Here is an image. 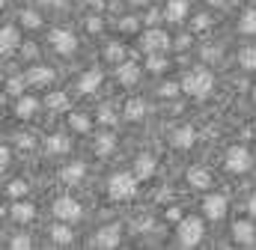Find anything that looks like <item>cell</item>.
Returning <instances> with one entry per match:
<instances>
[{
  "instance_id": "1",
  "label": "cell",
  "mask_w": 256,
  "mask_h": 250,
  "mask_svg": "<svg viewBox=\"0 0 256 250\" xmlns=\"http://www.w3.org/2000/svg\"><path fill=\"white\" fill-rule=\"evenodd\" d=\"M212 86H214V74L208 68H194L182 78V90L194 98H206L212 92Z\"/></svg>"
},
{
  "instance_id": "2",
  "label": "cell",
  "mask_w": 256,
  "mask_h": 250,
  "mask_svg": "<svg viewBox=\"0 0 256 250\" xmlns=\"http://www.w3.org/2000/svg\"><path fill=\"white\" fill-rule=\"evenodd\" d=\"M134 190H137V176H131V173H114L108 179L110 200H128V196H134Z\"/></svg>"
},
{
  "instance_id": "3",
  "label": "cell",
  "mask_w": 256,
  "mask_h": 250,
  "mask_svg": "<svg viewBox=\"0 0 256 250\" xmlns=\"http://www.w3.org/2000/svg\"><path fill=\"white\" fill-rule=\"evenodd\" d=\"M176 238H179V248H196L202 242V220L200 218H182Z\"/></svg>"
},
{
  "instance_id": "4",
  "label": "cell",
  "mask_w": 256,
  "mask_h": 250,
  "mask_svg": "<svg viewBox=\"0 0 256 250\" xmlns=\"http://www.w3.org/2000/svg\"><path fill=\"white\" fill-rule=\"evenodd\" d=\"M224 167L230 173H248L250 170V152L244 146H230L224 155Z\"/></svg>"
},
{
  "instance_id": "5",
  "label": "cell",
  "mask_w": 256,
  "mask_h": 250,
  "mask_svg": "<svg viewBox=\"0 0 256 250\" xmlns=\"http://www.w3.org/2000/svg\"><path fill=\"white\" fill-rule=\"evenodd\" d=\"M170 45V36L164 33V30H158V27H149L146 33H143V39H140V48L146 51V54H158V51H164Z\"/></svg>"
},
{
  "instance_id": "6",
  "label": "cell",
  "mask_w": 256,
  "mask_h": 250,
  "mask_svg": "<svg viewBox=\"0 0 256 250\" xmlns=\"http://www.w3.org/2000/svg\"><path fill=\"white\" fill-rule=\"evenodd\" d=\"M48 42H51V45H54V51H57V54H63V57H68V54H74V51H78V39H74V33H72V30H51Z\"/></svg>"
},
{
  "instance_id": "7",
  "label": "cell",
  "mask_w": 256,
  "mask_h": 250,
  "mask_svg": "<svg viewBox=\"0 0 256 250\" xmlns=\"http://www.w3.org/2000/svg\"><path fill=\"white\" fill-rule=\"evenodd\" d=\"M51 212L57 214V220H68V224H72V220H80V214H84V212H80V202L72 200V196H60Z\"/></svg>"
},
{
  "instance_id": "8",
  "label": "cell",
  "mask_w": 256,
  "mask_h": 250,
  "mask_svg": "<svg viewBox=\"0 0 256 250\" xmlns=\"http://www.w3.org/2000/svg\"><path fill=\"white\" fill-rule=\"evenodd\" d=\"M226 208H230L226 194H212V196L202 200V214H206L208 220H220V218L226 214Z\"/></svg>"
},
{
  "instance_id": "9",
  "label": "cell",
  "mask_w": 256,
  "mask_h": 250,
  "mask_svg": "<svg viewBox=\"0 0 256 250\" xmlns=\"http://www.w3.org/2000/svg\"><path fill=\"white\" fill-rule=\"evenodd\" d=\"M122 242V230L116 226V224H108V226H102L96 236H92V244L96 248H116Z\"/></svg>"
},
{
  "instance_id": "10",
  "label": "cell",
  "mask_w": 256,
  "mask_h": 250,
  "mask_svg": "<svg viewBox=\"0 0 256 250\" xmlns=\"http://www.w3.org/2000/svg\"><path fill=\"white\" fill-rule=\"evenodd\" d=\"M232 236H236L238 244H254L256 242V226L250 220H236V224H232Z\"/></svg>"
},
{
  "instance_id": "11",
  "label": "cell",
  "mask_w": 256,
  "mask_h": 250,
  "mask_svg": "<svg viewBox=\"0 0 256 250\" xmlns=\"http://www.w3.org/2000/svg\"><path fill=\"white\" fill-rule=\"evenodd\" d=\"M24 78H27V84H30V86H45V84H51V80H54V68H48V66H33Z\"/></svg>"
},
{
  "instance_id": "12",
  "label": "cell",
  "mask_w": 256,
  "mask_h": 250,
  "mask_svg": "<svg viewBox=\"0 0 256 250\" xmlns=\"http://www.w3.org/2000/svg\"><path fill=\"white\" fill-rule=\"evenodd\" d=\"M194 140H196V134H194L191 125H182V128H176V131H173V137H170V143H173L176 149H191Z\"/></svg>"
},
{
  "instance_id": "13",
  "label": "cell",
  "mask_w": 256,
  "mask_h": 250,
  "mask_svg": "<svg viewBox=\"0 0 256 250\" xmlns=\"http://www.w3.org/2000/svg\"><path fill=\"white\" fill-rule=\"evenodd\" d=\"M185 15H188V0H170L167 9H164V18H167L170 24L185 21Z\"/></svg>"
},
{
  "instance_id": "14",
  "label": "cell",
  "mask_w": 256,
  "mask_h": 250,
  "mask_svg": "<svg viewBox=\"0 0 256 250\" xmlns=\"http://www.w3.org/2000/svg\"><path fill=\"white\" fill-rule=\"evenodd\" d=\"M116 78H120L122 86H134V84L140 80V68H137L134 62H120V66H116Z\"/></svg>"
},
{
  "instance_id": "15",
  "label": "cell",
  "mask_w": 256,
  "mask_h": 250,
  "mask_svg": "<svg viewBox=\"0 0 256 250\" xmlns=\"http://www.w3.org/2000/svg\"><path fill=\"white\" fill-rule=\"evenodd\" d=\"M84 173H86L84 161H74V164H66L63 170H60V179H63L66 185H78L84 179Z\"/></svg>"
},
{
  "instance_id": "16",
  "label": "cell",
  "mask_w": 256,
  "mask_h": 250,
  "mask_svg": "<svg viewBox=\"0 0 256 250\" xmlns=\"http://www.w3.org/2000/svg\"><path fill=\"white\" fill-rule=\"evenodd\" d=\"M98 84H102V68H90V72H84V74H80L78 90H80V92H96V90H98Z\"/></svg>"
},
{
  "instance_id": "17",
  "label": "cell",
  "mask_w": 256,
  "mask_h": 250,
  "mask_svg": "<svg viewBox=\"0 0 256 250\" xmlns=\"http://www.w3.org/2000/svg\"><path fill=\"white\" fill-rule=\"evenodd\" d=\"M134 176H137V179L155 176V158H152V155H137V161H134Z\"/></svg>"
},
{
  "instance_id": "18",
  "label": "cell",
  "mask_w": 256,
  "mask_h": 250,
  "mask_svg": "<svg viewBox=\"0 0 256 250\" xmlns=\"http://www.w3.org/2000/svg\"><path fill=\"white\" fill-rule=\"evenodd\" d=\"M9 214H12V220H18V224H30V220L36 218V208H33L30 202H12Z\"/></svg>"
},
{
  "instance_id": "19",
  "label": "cell",
  "mask_w": 256,
  "mask_h": 250,
  "mask_svg": "<svg viewBox=\"0 0 256 250\" xmlns=\"http://www.w3.org/2000/svg\"><path fill=\"white\" fill-rule=\"evenodd\" d=\"M18 42H21V36H18V30L6 24V27L0 30V51H3V54H9L12 48H18Z\"/></svg>"
},
{
  "instance_id": "20",
  "label": "cell",
  "mask_w": 256,
  "mask_h": 250,
  "mask_svg": "<svg viewBox=\"0 0 256 250\" xmlns=\"http://www.w3.org/2000/svg\"><path fill=\"white\" fill-rule=\"evenodd\" d=\"M188 185L200 188V190H202V188H208V185H212V173H208L206 167H191V170H188Z\"/></svg>"
},
{
  "instance_id": "21",
  "label": "cell",
  "mask_w": 256,
  "mask_h": 250,
  "mask_svg": "<svg viewBox=\"0 0 256 250\" xmlns=\"http://www.w3.org/2000/svg\"><path fill=\"white\" fill-rule=\"evenodd\" d=\"M66 224H68V220H60V224H54V226H51V242H54V244H72L74 232H72Z\"/></svg>"
},
{
  "instance_id": "22",
  "label": "cell",
  "mask_w": 256,
  "mask_h": 250,
  "mask_svg": "<svg viewBox=\"0 0 256 250\" xmlns=\"http://www.w3.org/2000/svg\"><path fill=\"white\" fill-rule=\"evenodd\" d=\"M114 149H116V137L114 134H98L96 137V155L98 158H108Z\"/></svg>"
},
{
  "instance_id": "23",
  "label": "cell",
  "mask_w": 256,
  "mask_h": 250,
  "mask_svg": "<svg viewBox=\"0 0 256 250\" xmlns=\"http://www.w3.org/2000/svg\"><path fill=\"white\" fill-rule=\"evenodd\" d=\"M68 146H72V143H68V137H63V134H51V137L45 140V149H48L51 155H66Z\"/></svg>"
},
{
  "instance_id": "24",
  "label": "cell",
  "mask_w": 256,
  "mask_h": 250,
  "mask_svg": "<svg viewBox=\"0 0 256 250\" xmlns=\"http://www.w3.org/2000/svg\"><path fill=\"white\" fill-rule=\"evenodd\" d=\"M36 110H39V102H36V98H30V96H21V98H18V108H15V114H18L21 120H30Z\"/></svg>"
},
{
  "instance_id": "25",
  "label": "cell",
  "mask_w": 256,
  "mask_h": 250,
  "mask_svg": "<svg viewBox=\"0 0 256 250\" xmlns=\"http://www.w3.org/2000/svg\"><path fill=\"white\" fill-rule=\"evenodd\" d=\"M238 30H242L244 36H256V6H254V9H244V12H242Z\"/></svg>"
},
{
  "instance_id": "26",
  "label": "cell",
  "mask_w": 256,
  "mask_h": 250,
  "mask_svg": "<svg viewBox=\"0 0 256 250\" xmlns=\"http://www.w3.org/2000/svg\"><path fill=\"white\" fill-rule=\"evenodd\" d=\"M143 114H146V102H143V98H128L126 102V116L131 122L143 120Z\"/></svg>"
},
{
  "instance_id": "27",
  "label": "cell",
  "mask_w": 256,
  "mask_h": 250,
  "mask_svg": "<svg viewBox=\"0 0 256 250\" xmlns=\"http://www.w3.org/2000/svg\"><path fill=\"white\" fill-rule=\"evenodd\" d=\"M104 57H108V62H126V48L120 42H108Z\"/></svg>"
},
{
  "instance_id": "28",
  "label": "cell",
  "mask_w": 256,
  "mask_h": 250,
  "mask_svg": "<svg viewBox=\"0 0 256 250\" xmlns=\"http://www.w3.org/2000/svg\"><path fill=\"white\" fill-rule=\"evenodd\" d=\"M45 104H48L51 110H66V108H68V96H66L63 90H60V92H51Z\"/></svg>"
},
{
  "instance_id": "29",
  "label": "cell",
  "mask_w": 256,
  "mask_h": 250,
  "mask_svg": "<svg viewBox=\"0 0 256 250\" xmlns=\"http://www.w3.org/2000/svg\"><path fill=\"white\" fill-rule=\"evenodd\" d=\"M238 62H242V68L254 72L256 68V48H242L238 51Z\"/></svg>"
},
{
  "instance_id": "30",
  "label": "cell",
  "mask_w": 256,
  "mask_h": 250,
  "mask_svg": "<svg viewBox=\"0 0 256 250\" xmlns=\"http://www.w3.org/2000/svg\"><path fill=\"white\" fill-rule=\"evenodd\" d=\"M24 86H27V78H9V80H6V92L15 96V98H21Z\"/></svg>"
},
{
  "instance_id": "31",
  "label": "cell",
  "mask_w": 256,
  "mask_h": 250,
  "mask_svg": "<svg viewBox=\"0 0 256 250\" xmlns=\"http://www.w3.org/2000/svg\"><path fill=\"white\" fill-rule=\"evenodd\" d=\"M68 125H72L74 131L86 134V131H90V116H86V114H72V116H68Z\"/></svg>"
},
{
  "instance_id": "32",
  "label": "cell",
  "mask_w": 256,
  "mask_h": 250,
  "mask_svg": "<svg viewBox=\"0 0 256 250\" xmlns=\"http://www.w3.org/2000/svg\"><path fill=\"white\" fill-rule=\"evenodd\" d=\"M146 68H149L152 74H158V72L167 68V60H164L161 54H149V57H146Z\"/></svg>"
},
{
  "instance_id": "33",
  "label": "cell",
  "mask_w": 256,
  "mask_h": 250,
  "mask_svg": "<svg viewBox=\"0 0 256 250\" xmlns=\"http://www.w3.org/2000/svg\"><path fill=\"white\" fill-rule=\"evenodd\" d=\"M21 24H24L27 30H36V27L42 24V18H39L33 9H24V12H21Z\"/></svg>"
},
{
  "instance_id": "34",
  "label": "cell",
  "mask_w": 256,
  "mask_h": 250,
  "mask_svg": "<svg viewBox=\"0 0 256 250\" xmlns=\"http://www.w3.org/2000/svg\"><path fill=\"white\" fill-rule=\"evenodd\" d=\"M137 27H140V18H137V15H122V18H120V30H122V33H134Z\"/></svg>"
},
{
  "instance_id": "35",
  "label": "cell",
  "mask_w": 256,
  "mask_h": 250,
  "mask_svg": "<svg viewBox=\"0 0 256 250\" xmlns=\"http://www.w3.org/2000/svg\"><path fill=\"white\" fill-rule=\"evenodd\" d=\"M27 190H30V185H27V182H21V179H15V182H9V185H6V194H9V196H24Z\"/></svg>"
},
{
  "instance_id": "36",
  "label": "cell",
  "mask_w": 256,
  "mask_h": 250,
  "mask_svg": "<svg viewBox=\"0 0 256 250\" xmlns=\"http://www.w3.org/2000/svg\"><path fill=\"white\" fill-rule=\"evenodd\" d=\"M98 122L102 125H116V114H114L108 104H102V108H98Z\"/></svg>"
},
{
  "instance_id": "37",
  "label": "cell",
  "mask_w": 256,
  "mask_h": 250,
  "mask_svg": "<svg viewBox=\"0 0 256 250\" xmlns=\"http://www.w3.org/2000/svg\"><path fill=\"white\" fill-rule=\"evenodd\" d=\"M179 84H173V80H167V84H161L158 86V96H164V98H173V96H179Z\"/></svg>"
},
{
  "instance_id": "38",
  "label": "cell",
  "mask_w": 256,
  "mask_h": 250,
  "mask_svg": "<svg viewBox=\"0 0 256 250\" xmlns=\"http://www.w3.org/2000/svg\"><path fill=\"white\" fill-rule=\"evenodd\" d=\"M30 244H33L30 236H12V242H9V248H15V250H27Z\"/></svg>"
},
{
  "instance_id": "39",
  "label": "cell",
  "mask_w": 256,
  "mask_h": 250,
  "mask_svg": "<svg viewBox=\"0 0 256 250\" xmlns=\"http://www.w3.org/2000/svg\"><path fill=\"white\" fill-rule=\"evenodd\" d=\"M15 137V143L21 146V149H33V137L30 134H24V131H18V134H12Z\"/></svg>"
},
{
  "instance_id": "40",
  "label": "cell",
  "mask_w": 256,
  "mask_h": 250,
  "mask_svg": "<svg viewBox=\"0 0 256 250\" xmlns=\"http://www.w3.org/2000/svg\"><path fill=\"white\" fill-rule=\"evenodd\" d=\"M208 24H212V18H208V15H202V12L194 18V30H206Z\"/></svg>"
},
{
  "instance_id": "41",
  "label": "cell",
  "mask_w": 256,
  "mask_h": 250,
  "mask_svg": "<svg viewBox=\"0 0 256 250\" xmlns=\"http://www.w3.org/2000/svg\"><path fill=\"white\" fill-rule=\"evenodd\" d=\"M218 57H220V48H214V45L202 48V60H218Z\"/></svg>"
},
{
  "instance_id": "42",
  "label": "cell",
  "mask_w": 256,
  "mask_h": 250,
  "mask_svg": "<svg viewBox=\"0 0 256 250\" xmlns=\"http://www.w3.org/2000/svg\"><path fill=\"white\" fill-rule=\"evenodd\" d=\"M143 21H146V24H152V27H155V24H158V21H161V12H158V9H149V12H146V18H143Z\"/></svg>"
},
{
  "instance_id": "43",
  "label": "cell",
  "mask_w": 256,
  "mask_h": 250,
  "mask_svg": "<svg viewBox=\"0 0 256 250\" xmlns=\"http://www.w3.org/2000/svg\"><path fill=\"white\" fill-rule=\"evenodd\" d=\"M86 30H90V33H98V30H102V18H98V15H92V18L86 21Z\"/></svg>"
},
{
  "instance_id": "44",
  "label": "cell",
  "mask_w": 256,
  "mask_h": 250,
  "mask_svg": "<svg viewBox=\"0 0 256 250\" xmlns=\"http://www.w3.org/2000/svg\"><path fill=\"white\" fill-rule=\"evenodd\" d=\"M167 220H182V208L179 206H170L167 208Z\"/></svg>"
},
{
  "instance_id": "45",
  "label": "cell",
  "mask_w": 256,
  "mask_h": 250,
  "mask_svg": "<svg viewBox=\"0 0 256 250\" xmlns=\"http://www.w3.org/2000/svg\"><path fill=\"white\" fill-rule=\"evenodd\" d=\"M188 45H191V36H179V39H176V48H179V51H185Z\"/></svg>"
},
{
  "instance_id": "46",
  "label": "cell",
  "mask_w": 256,
  "mask_h": 250,
  "mask_svg": "<svg viewBox=\"0 0 256 250\" xmlns=\"http://www.w3.org/2000/svg\"><path fill=\"white\" fill-rule=\"evenodd\" d=\"M24 57H39V48L36 45H24Z\"/></svg>"
},
{
  "instance_id": "47",
  "label": "cell",
  "mask_w": 256,
  "mask_h": 250,
  "mask_svg": "<svg viewBox=\"0 0 256 250\" xmlns=\"http://www.w3.org/2000/svg\"><path fill=\"white\" fill-rule=\"evenodd\" d=\"M248 212H250V218H256V194H250V200H248Z\"/></svg>"
},
{
  "instance_id": "48",
  "label": "cell",
  "mask_w": 256,
  "mask_h": 250,
  "mask_svg": "<svg viewBox=\"0 0 256 250\" xmlns=\"http://www.w3.org/2000/svg\"><path fill=\"white\" fill-rule=\"evenodd\" d=\"M0 164H3V167L9 164V146H3V149H0Z\"/></svg>"
},
{
  "instance_id": "49",
  "label": "cell",
  "mask_w": 256,
  "mask_h": 250,
  "mask_svg": "<svg viewBox=\"0 0 256 250\" xmlns=\"http://www.w3.org/2000/svg\"><path fill=\"white\" fill-rule=\"evenodd\" d=\"M42 6H63V0H39Z\"/></svg>"
},
{
  "instance_id": "50",
  "label": "cell",
  "mask_w": 256,
  "mask_h": 250,
  "mask_svg": "<svg viewBox=\"0 0 256 250\" xmlns=\"http://www.w3.org/2000/svg\"><path fill=\"white\" fill-rule=\"evenodd\" d=\"M128 3H131V6H146L149 0H128Z\"/></svg>"
},
{
  "instance_id": "51",
  "label": "cell",
  "mask_w": 256,
  "mask_h": 250,
  "mask_svg": "<svg viewBox=\"0 0 256 250\" xmlns=\"http://www.w3.org/2000/svg\"><path fill=\"white\" fill-rule=\"evenodd\" d=\"M212 6H226V0H208Z\"/></svg>"
},
{
  "instance_id": "52",
  "label": "cell",
  "mask_w": 256,
  "mask_h": 250,
  "mask_svg": "<svg viewBox=\"0 0 256 250\" xmlns=\"http://www.w3.org/2000/svg\"><path fill=\"white\" fill-rule=\"evenodd\" d=\"M254 102H256V90H254Z\"/></svg>"
}]
</instances>
